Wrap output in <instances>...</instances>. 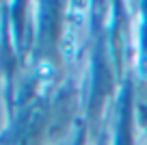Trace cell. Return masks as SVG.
Here are the masks:
<instances>
[{"instance_id":"obj_1","label":"cell","mask_w":147,"mask_h":145,"mask_svg":"<svg viewBox=\"0 0 147 145\" xmlns=\"http://www.w3.org/2000/svg\"><path fill=\"white\" fill-rule=\"evenodd\" d=\"M76 30L74 28H69L67 33H65V37H63V43H61V48H63V56H65V61H71L74 56L78 54V39H76Z\"/></svg>"},{"instance_id":"obj_2","label":"cell","mask_w":147,"mask_h":145,"mask_svg":"<svg viewBox=\"0 0 147 145\" xmlns=\"http://www.w3.org/2000/svg\"><path fill=\"white\" fill-rule=\"evenodd\" d=\"M39 78H41L43 85H46V82L52 78V65L48 63V61H43V63L39 65Z\"/></svg>"}]
</instances>
